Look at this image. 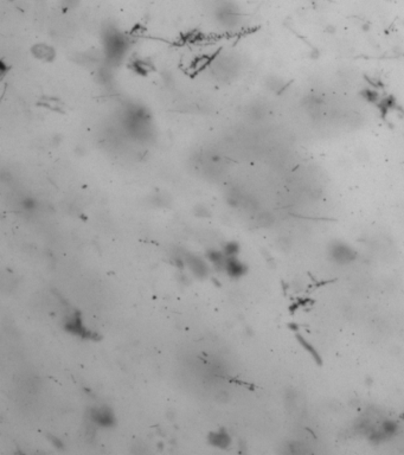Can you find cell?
Masks as SVG:
<instances>
[{
    "instance_id": "obj_1",
    "label": "cell",
    "mask_w": 404,
    "mask_h": 455,
    "mask_svg": "<svg viewBox=\"0 0 404 455\" xmlns=\"http://www.w3.org/2000/svg\"><path fill=\"white\" fill-rule=\"evenodd\" d=\"M103 43L104 53H106L108 61L109 62H120L122 57L126 56L128 49H129V41L119 28L109 27L106 28L103 32Z\"/></svg>"
},
{
    "instance_id": "obj_2",
    "label": "cell",
    "mask_w": 404,
    "mask_h": 455,
    "mask_svg": "<svg viewBox=\"0 0 404 455\" xmlns=\"http://www.w3.org/2000/svg\"><path fill=\"white\" fill-rule=\"evenodd\" d=\"M65 329H67L68 332H70V333L79 335V337L82 338H87V339L95 338L93 332H90L89 329H87L83 326V323H82L78 314H75L74 317H71L70 319H68L67 323H65Z\"/></svg>"
},
{
    "instance_id": "obj_3",
    "label": "cell",
    "mask_w": 404,
    "mask_h": 455,
    "mask_svg": "<svg viewBox=\"0 0 404 455\" xmlns=\"http://www.w3.org/2000/svg\"><path fill=\"white\" fill-rule=\"evenodd\" d=\"M90 420L101 427H110L114 425V415L108 408L93 409L90 411Z\"/></svg>"
},
{
    "instance_id": "obj_4",
    "label": "cell",
    "mask_w": 404,
    "mask_h": 455,
    "mask_svg": "<svg viewBox=\"0 0 404 455\" xmlns=\"http://www.w3.org/2000/svg\"><path fill=\"white\" fill-rule=\"evenodd\" d=\"M32 53L36 58L42 59V61L44 62L52 61L56 56L55 49H53L52 47H50V45L44 44V43L36 44L35 47L32 48Z\"/></svg>"
},
{
    "instance_id": "obj_5",
    "label": "cell",
    "mask_w": 404,
    "mask_h": 455,
    "mask_svg": "<svg viewBox=\"0 0 404 455\" xmlns=\"http://www.w3.org/2000/svg\"><path fill=\"white\" fill-rule=\"evenodd\" d=\"M226 268L227 274L232 278L242 277L247 272V267L243 263H241L237 258H235V256L227 257V260L226 261Z\"/></svg>"
},
{
    "instance_id": "obj_6",
    "label": "cell",
    "mask_w": 404,
    "mask_h": 455,
    "mask_svg": "<svg viewBox=\"0 0 404 455\" xmlns=\"http://www.w3.org/2000/svg\"><path fill=\"white\" fill-rule=\"evenodd\" d=\"M186 263L189 264V267L191 268L193 274H196L197 277H205L207 274V267L206 264L201 260V258L196 257V256L192 255H187L186 256Z\"/></svg>"
},
{
    "instance_id": "obj_7",
    "label": "cell",
    "mask_w": 404,
    "mask_h": 455,
    "mask_svg": "<svg viewBox=\"0 0 404 455\" xmlns=\"http://www.w3.org/2000/svg\"><path fill=\"white\" fill-rule=\"evenodd\" d=\"M295 337H297L299 343L301 344V346H303V348L305 349L306 351L312 355V358L314 359V362L317 363L318 365H323V358H321L319 352L317 351V349H315L314 346L312 345V344H309L308 341H307L305 338H303L300 333H298V332H295Z\"/></svg>"
},
{
    "instance_id": "obj_8",
    "label": "cell",
    "mask_w": 404,
    "mask_h": 455,
    "mask_svg": "<svg viewBox=\"0 0 404 455\" xmlns=\"http://www.w3.org/2000/svg\"><path fill=\"white\" fill-rule=\"evenodd\" d=\"M209 442L215 447L226 448L230 445V436L224 430L216 431V433L210 434Z\"/></svg>"
},
{
    "instance_id": "obj_9",
    "label": "cell",
    "mask_w": 404,
    "mask_h": 455,
    "mask_svg": "<svg viewBox=\"0 0 404 455\" xmlns=\"http://www.w3.org/2000/svg\"><path fill=\"white\" fill-rule=\"evenodd\" d=\"M207 257H209V260L211 261V262L217 264V266H226V262H224V256L220 252L211 250V252L207 253Z\"/></svg>"
},
{
    "instance_id": "obj_10",
    "label": "cell",
    "mask_w": 404,
    "mask_h": 455,
    "mask_svg": "<svg viewBox=\"0 0 404 455\" xmlns=\"http://www.w3.org/2000/svg\"><path fill=\"white\" fill-rule=\"evenodd\" d=\"M238 244L235 243V242H231V243H227L226 246V249H224V255L227 256V257H232L238 253Z\"/></svg>"
},
{
    "instance_id": "obj_11",
    "label": "cell",
    "mask_w": 404,
    "mask_h": 455,
    "mask_svg": "<svg viewBox=\"0 0 404 455\" xmlns=\"http://www.w3.org/2000/svg\"><path fill=\"white\" fill-rule=\"evenodd\" d=\"M23 205H24L25 210H28V211H31V210H33L36 207V202L33 201V199H31V198H26L24 201V203H23Z\"/></svg>"
},
{
    "instance_id": "obj_12",
    "label": "cell",
    "mask_w": 404,
    "mask_h": 455,
    "mask_svg": "<svg viewBox=\"0 0 404 455\" xmlns=\"http://www.w3.org/2000/svg\"><path fill=\"white\" fill-rule=\"evenodd\" d=\"M62 2H63L64 6L67 8H73V7L77 6L78 0H62Z\"/></svg>"
}]
</instances>
